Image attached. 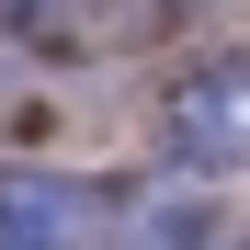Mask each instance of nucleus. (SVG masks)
I'll list each match as a JSON object with an SVG mask.
<instances>
[{
  "instance_id": "2",
  "label": "nucleus",
  "mask_w": 250,
  "mask_h": 250,
  "mask_svg": "<svg viewBox=\"0 0 250 250\" xmlns=\"http://www.w3.org/2000/svg\"><path fill=\"white\" fill-rule=\"evenodd\" d=\"M103 193L57 159H0V250H103Z\"/></svg>"
},
{
  "instance_id": "1",
  "label": "nucleus",
  "mask_w": 250,
  "mask_h": 250,
  "mask_svg": "<svg viewBox=\"0 0 250 250\" xmlns=\"http://www.w3.org/2000/svg\"><path fill=\"white\" fill-rule=\"evenodd\" d=\"M159 171L171 182H239L250 171V57H205L159 103Z\"/></svg>"
}]
</instances>
